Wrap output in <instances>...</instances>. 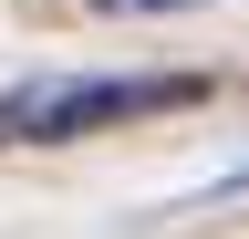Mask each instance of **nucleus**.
<instances>
[{
    "mask_svg": "<svg viewBox=\"0 0 249 239\" xmlns=\"http://www.w3.org/2000/svg\"><path fill=\"white\" fill-rule=\"evenodd\" d=\"M187 104H208V73H21L0 83V146H83Z\"/></svg>",
    "mask_w": 249,
    "mask_h": 239,
    "instance_id": "nucleus-1",
    "label": "nucleus"
},
{
    "mask_svg": "<svg viewBox=\"0 0 249 239\" xmlns=\"http://www.w3.org/2000/svg\"><path fill=\"white\" fill-rule=\"evenodd\" d=\"M93 11H197V0H93Z\"/></svg>",
    "mask_w": 249,
    "mask_h": 239,
    "instance_id": "nucleus-2",
    "label": "nucleus"
}]
</instances>
